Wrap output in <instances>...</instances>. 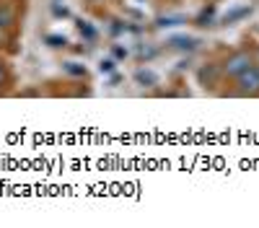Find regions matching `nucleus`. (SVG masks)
Wrapping results in <instances>:
<instances>
[{"label": "nucleus", "instance_id": "obj_5", "mask_svg": "<svg viewBox=\"0 0 259 228\" xmlns=\"http://www.w3.org/2000/svg\"><path fill=\"white\" fill-rule=\"evenodd\" d=\"M168 47L171 50H182V52H192L194 47H197V39H192V36H174V39H168Z\"/></svg>", "mask_w": 259, "mask_h": 228}, {"label": "nucleus", "instance_id": "obj_8", "mask_svg": "<svg viewBox=\"0 0 259 228\" xmlns=\"http://www.w3.org/2000/svg\"><path fill=\"white\" fill-rule=\"evenodd\" d=\"M65 70H68V73H73V75H80V78H85V68H78L75 62H68V65H65Z\"/></svg>", "mask_w": 259, "mask_h": 228}, {"label": "nucleus", "instance_id": "obj_13", "mask_svg": "<svg viewBox=\"0 0 259 228\" xmlns=\"http://www.w3.org/2000/svg\"><path fill=\"white\" fill-rule=\"evenodd\" d=\"M114 55H117V57H124V55H127V52H124V50H122V47H114Z\"/></svg>", "mask_w": 259, "mask_h": 228}, {"label": "nucleus", "instance_id": "obj_12", "mask_svg": "<svg viewBox=\"0 0 259 228\" xmlns=\"http://www.w3.org/2000/svg\"><path fill=\"white\" fill-rule=\"evenodd\" d=\"M251 50H254V65H256V70H259V44L251 47Z\"/></svg>", "mask_w": 259, "mask_h": 228}, {"label": "nucleus", "instance_id": "obj_6", "mask_svg": "<svg viewBox=\"0 0 259 228\" xmlns=\"http://www.w3.org/2000/svg\"><path fill=\"white\" fill-rule=\"evenodd\" d=\"M135 80L140 83V86H156V83H158L156 73H153V70H145V68H140V70L135 73Z\"/></svg>", "mask_w": 259, "mask_h": 228}, {"label": "nucleus", "instance_id": "obj_4", "mask_svg": "<svg viewBox=\"0 0 259 228\" xmlns=\"http://www.w3.org/2000/svg\"><path fill=\"white\" fill-rule=\"evenodd\" d=\"M13 88V70L6 57H0V96H6Z\"/></svg>", "mask_w": 259, "mask_h": 228}, {"label": "nucleus", "instance_id": "obj_10", "mask_svg": "<svg viewBox=\"0 0 259 228\" xmlns=\"http://www.w3.org/2000/svg\"><path fill=\"white\" fill-rule=\"evenodd\" d=\"M47 41H50V47H65V39L60 36H47Z\"/></svg>", "mask_w": 259, "mask_h": 228}, {"label": "nucleus", "instance_id": "obj_2", "mask_svg": "<svg viewBox=\"0 0 259 228\" xmlns=\"http://www.w3.org/2000/svg\"><path fill=\"white\" fill-rule=\"evenodd\" d=\"M231 96H244V99H256L259 96V70L256 65H251L249 70H244L241 75H236L231 80Z\"/></svg>", "mask_w": 259, "mask_h": 228}, {"label": "nucleus", "instance_id": "obj_11", "mask_svg": "<svg viewBox=\"0 0 259 228\" xmlns=\"http://www.w3.org/2000/svg\"><path fill=\"white\" fill-rule=\"evenodd\" d=\"M114 70V60H104L101 62V73H112Z\"/></svg>", "mask_w": 259, "mask_h": 228}, {"label": "nucleus", "instance_id": "obj_7", "mask_svg": "<svg viewBox=\"0 0 259 228\" xmlns=\"http://www.w3.org/2000/svg\"><path fill=\"white\" fill-rule=\"evenodd\" d=\"M249 13H251V8H249V6H241V8L231 11V13L223 18V24H233V21H239V18H244V16H249Z\"/></svg>", "mask_w": 259, "mask_h": 228}, {"label": "nucleus", "instance_id": "obj_1", "mask_svg": "<svg viewBox=\"0 0 259 228\" xmlns=\"http://www.w3.org/2000/svg\"><path fill=\"white\" fill-rule=\"evenodd\" d=\"M254 65V50L251 47H239L228 52L223 60H221V73H223V80L231 83L236 75H241L244 70H249Z\"/></svg>", "mask_w": 259, "mask_h": 228}, {"label": "nucleus", "instance_id": "obj_3", "mask_svg": "<svg viewBox=\"0 0 259 228\" xmlns=\"http://www.w3.org/2000/svg\"><path fill=\"white\" fill-rule=\"evenodd\" d=\"M197 80L205 88H218L221 83H226L223 73H221V62H205V65L197 70Z\"/></svg>", "mask_w": 259, "mask_h": 228}, {"label": "nucleus", "instance_id": "obj_9", "mask_svg": "<svg viewBox=\"0 0 259 228\" xmlns=\"http://www.w3.org/2000/svg\"><path fill=\"white\" fill-rule=\"evenodd\" d=\"M78 31H80V34H85V36H91V39L96 36V31H94L89 24H85V21H80V24H78Z\"/></svg>", "mask_w": 259, "mask_h": 228}]
</instances>
